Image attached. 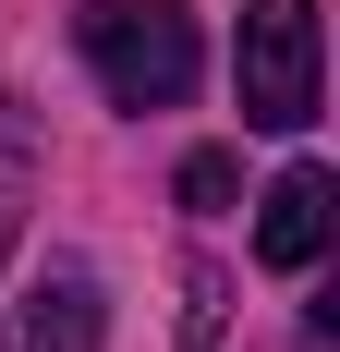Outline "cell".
Returning a JSON list of instances; mask_svg holds the SVG:
<instances>
[{"mask_svg": "<svg viewBox=\"0 0 340 352\" xmlns=\"http://www.w3.org/2000/svg\"><path fill=\"white\" fill-rule=\"evenodd\" d=\"M73 36H85V73L109 85V109H170L195 85V61H206L182 0H85Z\"/></svg>", "mask_w": 340, "mask_h": 352, "instance_id": "6da1fadb", "label": "cell"}, {"mask_svg": "<svg viewBox=\"0 0 340 352\" xmlns=\"http://www.w3.org/2000/svg\"><path fill=\"white\" fill-rule=\"evenodd\" d=\"M231 85H243V122H255V134H304L316 85H328V25H316V0H243Z\"/></svg>", "mask_w": 340, "mask_h": 352, "instance_id": "7a4b0ae2", "label": "cell"}, {"mask_svg": "<svg viewBox=\"0 0 340 352\" xmlns=\"http://www.w3.org/2000/svg\"><path fill=\"white\" fill-rule=\"evenodd\" d=\"M328 219H340V182L316 170V158H292V170L268 182V207H255V255H268L279 280H304L316 255H328Z\"/></svg>", "mask_w": 340, "mask_h": 352, "instance_id": "3957f363", "label": "cell"}, {"mask_svg": "<svg viewBox=\"0 0 340 352\" xmlns=\"http://www.w3.org/2000/svg\"><path fill=\"white\" fill-rule=\"evenodd\" d=\"M12 352H98V280L85 267H49L12 316Z\"/></svg>", "mask_w": 340, "mask_h": 352, "instance_id": "277c9868", "label": "cell"}, {"mask_svg": "<svg viewBox=\"0 0 340 352\" xmlns=\"http://www.w3.org/2000/svg\"><path fill=\"white\" fill-rule=\"evenodd\" d=\"M182 207H195V219L231 207V158H219V146H195V158H182Z\"/></svg>", "mask_w": 340, "mask_h": 352, "instance_id": "5b68a950", "label": "cell"}]
</instances>
